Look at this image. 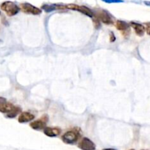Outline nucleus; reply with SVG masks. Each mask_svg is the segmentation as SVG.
I'll return each instance as SVG.
<instances>
[{
  "mask_svg": "<svg viewBox=\"0 0 150 150\" xmlns=\"http://www.w3.org/2000/svg\"><path fill=\"white\" fill-rule=\"evenodd\" d=\"M1 8L9 16L16 15L19 11V7L14 2H5L1 5Z\"/></svg>",
  "mask_w": 150,
  "mask_h": 150,
  "instance_id": "f257e3e1",
  "label": "nucleus"
},
{
  "mask_svg": "<svg viewBox=\"0 0 150 150\" xmlns=\"http://www.w3.org/2000/svg\"><path fill=\"white\" fill-rule=\"evenodd\" d=\"M78 139V133L76 131L71 130L66 132L64 135L62 136V139L66 144H73L77 141Z\"/></svg>",
  "mask_w": 150,
  "mask_h": 150,
  "instance_id": "f03ea898",
  "label": "nucleus"
},
{
  "mask_svg": "<svg viewBox=\"0 0 150 150\" xmlns=\"http://www.w3.org/2000/svg\"><path fill=\"white\" fill-rule=\"evenodd\" d=\"M15 106L11 103H8L5 98H0V111L1 112L9 114L15 109Z\"/></svg>",
  "mask_w": 150,
  "mask_h": 150,
  "instance_id": "7ed1b4c3",
  "label": "nucleus"
},
{
  "mask_svg": "<svg viewBox=\"0 0 150 150\" xmlns=\"http://www.w3.org/2000/svg\"><path fill=\"white\" fill-rule=\"evenodd\" d=\"M66 7H67L69 9H71V10H77V11L83 13V14L88 15V16L91 17V18H92V17L94 16V13H93V12L91 11L89 8L86 7L79 6V5H69Z\"/></svg>",
  "mask_w": 150,
  "mask_h": 150,
  "instance_id": "20e7f679",
  "label": "nucleus"
},
{
  "mask_svg": "<svg viewBox=\"0 0 150 150\" xmlns=\"http://www.w3.org/2000/svg\"><path fill=\"white\" fill-rule=\"evenodd\" d=\"M79 148L82 150H95L96 146L93 141L88 138H83L79 144Z\"/></svg>",
  "mask_w": 150,
  "mask_h": 150,
  "instance_id": "39448f33",
  "label": "nucleus"
},
{
  "mask_svg": "<svg viewBox=\"0 0 150 150\" xmlns=\"http://www.w3.org/2000/svg\"><path fill=\"white\" fill-rule=\"evenodd\" d=\"M22 9L24 13H30L33 15H39L41 13V10H40L39 8L34 7L33 5H30L29 3H23L21 5Z\"/></svg>",
  "mask_w": 150,
  "mask_h": 150,
  "instance_id": "423d86ee",
  "label": "nucleus"
},
{
  "mask_svg": "<svg viewBox=\"0 0 150 150\" xmlns=\"http://www.w3.org/2000/svg\"><path fill=\"white\" fill-rule=\"evenodd\" d=\"M97 18L100 19L103 23L106 24H113V21L111 15H109V13H107L106 11L99 12L98 13Z\"/></svg>",
  "mask_w": 150,
  "mask_h": 150,
  "instance_id": "0eeeda50",
  "label": "nucleus"
},
{
  "mask_svg": "<svg viewBox=\"0 0 150 150\" xmlns=\"http://www.w3.org/2000/svg\"><path fill=\"white\" fill-rule=\"evenodd\" d=\"M115 26L119 31L123 33V34H127L130 32V25L124 21H117Z\"/></svg>",
  "mask_w": 150,
  "mask_h": 150,
  "instance_id": "6e6552de",
  "label": "nucleus"
},
{
  "mask_svg": "<svg viewBox=\"0 0 150 150\" xmlns=\"http://www.w3.org/2000/svg\"><path fill=\"white\" fill-rule=\"evenodd\" d=\"M130 25L134 29L137 35H138V36H143L144 35V32L146 31L145 26L144 25H142L138 23H135V22H131Z\"/></svg>",
  "mask_w": 150,
  "mask_h": 150,
  "instance_id": "1a4fd4ad",
  "label": "nucleus"
},
{
  "mask_svg": "<svg viewBox=\"0 0 150 150\" xmlns=\"http://www.w3.org/2000/svg\"><path fill=\"white\" fill-rule=\"evenodd\" d=\"M46 121L45 118H43V119H38V120L35 121L30 124V127L33 128V129L35 130H41L45 128V126H46Z\"/></svg>",
  "mask_w": 150,
  "mask_h": 150,
  "instance_id": "9d476101",
  "label": "nucleus"
},
{
  "mask_svg": "<svg viewBox=\"0 0 150 150\" xmlns=\"http://www.w3.org/2000/svg\"><path fill=\"white\" fill-rule=\"evenodd\" d=\"M35 118L34 115L29 112H23L20 114V116H18V122L20 123H25L27 122L32 121Z\"/></svg>",
  "mask_w": 150,
  "mask_h": 150,
  "instance_id": "9b49d317",
  "label": "nucleus"
},
{
  "mask_svg": "<svg viewBox=\"0 0 150 150\" xmlns=\"http://www.w3.org/2000/svg\"><path fill=\"white\" fill-rule=\"evenodd\" d=\"M43 132L47 136L54 137V136H57L60 133L61 130L60 128H57V127H52H52H45Z\"/></svg>",
  "mask_w": 150,
  "mask_h": 150,
  "instance_id": "f8f14e48",
  "label": "nucleus"
},
{
  "mask_svg": "<svg viewBox=\"0 0 150 150\" xmlns=\"http://www.w3.org/2000/svg\"><path fill=\"white\" fill-rule=\"evenodd\" d=\"M42 8H43V10L46 12H51V11H53V10H55L56 7H55L54 6H53V5H44V6H43Z\"/></svg>",
  "mask_w": 150,
  "mask_h": 150,
  "instance_id": "ddd939ff",
  "label": "nucleus"
},
{
  "mask_svg": "<svg viewBox=\"0 0 150 150\" xmlns=\"http://www.w3.org/2000/svg\"><path fill=\"white\" fill-rule=\"evenodd\" d=\"M103 2L106 3H121V2H124L123 0H102Z\"/></svg>",
  "mask_w": 150,
  "mask_h": 150,
  "instance_id": "4468645a",
  "label": "nucleus"
},
{
  "mask_svg": "<svg viewBox=\"0 0 150 150\" xmlns=\"http://www.w3.org/2000/svg\"><path fill=\"white\" fill-rule=\"evenodd\" d=\"M145 30L147 31V34L150 35V22L145 24Z\"/></svg>",
  "mask_w": 150,
  "mask_h": 150,
  "instance_id": "2eb2a0df",
  "label": "nucleus"
},
{
  "mask_svg": "<svg viewBox=\"0 0 150 150\" xmlns=\"http://www.w3.org/2000/svg\"><path fill=\"white\" fill-rule=\"evenodd\" d=\"M144 3L147 5H148V6H150V2H144Z\"/></svg>",
  "mask_w": 150,
  "mask_h": 150,
  "instance_id": "dca6fc26",
  "label": "nucleus"
},
{
  "mask_svg": "<svg viewBox=\"0 0 150 150\" xmlns=\"http://www.w3.org/2000/svg\"><path fill=\"white\" fill-rule=\"evenodd\" d=\"M103 150H115V149H103Z\"/></svg>",
  "mask_w": 150,
  "mask_h": 150,
  "instance_id": "f3484780",
  "label": "nucleus"
},
{
  "mask_svg": "<svg viewBox=\"0 0 150 150\" xmlns=\"http://www.w3.org/2000/svg\"><path fill=\"white\" fill-rule=\"evenodd\" d=\"M130 150H134V149H130Z\"/></svg>",
  "mask_w": 150,
  "mask_h": 150,
  "instance_id": "a211bd4d",
  "label": "nucleus"
},
{
  "mask_svg": "<svg viewBox=\"0 0 150 150\" xmlns=\"http://www.w3.org/2000/svg\"></svg>",
  "mask_w": 150,
  "mask_h": 150,
  "instance_id": "6ab92c4d",
  "label": "nucleus"
}]
</instances>
